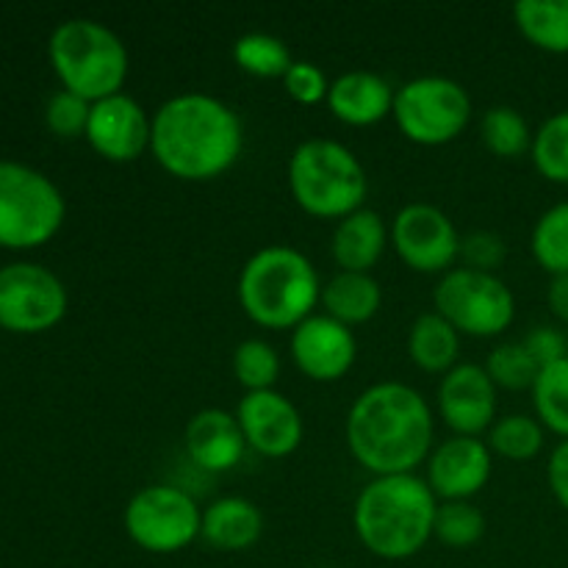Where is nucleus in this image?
Wrapping results in <instances>:
<instances>
[{"instance_id":"obj_1","label":"nucleus","mask_w":568,"mask_h":568,"mask_svg":"<svg viewBox=\"0 0 568 568\" xmlns=\"http://www.w3.org/2000/svg\"><path fill=\"white\" fill-rule=\"evenodd\" d=\"M436 436L433 408L408 383L383 381L364 388L347 410V449L372 477L414 475Z\"/></svg>"},{"instance_id":"obj_2","label":"nucleus","mask_w":568,"mask_h":568,"mask_svg":"<svg viewBox=\"0 0 568 568\" xmlns=\"http://www.w3.org/2000/svg\"><path fill=\"white\" fill-rule=\"evenodd\" d=\"M242 116L209 92H181L153 114L150 153L178 181H214L239 161Z\"/></svg>"},{"instance_id":"obj_3","label":"nucleus","mask_w":568,"mask_h":568,"mask_svg":"<svg viewBox=\"0 0 568 568\" xmlns=\"http://www.w3.org/2000/svg\"><path fill=\"white\" fill-rule=\"evenodd\" d=\"M436 510V494L416 471L372 477L355 499L353 525L375 558L408 560L433 538Z\"/></svg>"},{"instance_id":"obj_4","label":"nucleus","mask_w":568,"mask_h":568,"mask_svg":"<svg viewBox=\"0 0 568 568\" xmlns=\"http://www.w3.org/2000/svg\"><path fill=\"white\" fill-rule=\"evenodd\" d=\"M247 320L266 331H294L314 316L322 281L314 261L288 244H266L244 261L236 283Z\"/></svg>"},{"instance_id":"obj_5","label":"nucleus","mask_w":568,"mask_h":568,"mask_svg":"<svg viewBox=\"0 0 568 568\" xmlns=\"http://www.w3.org/2000/svg\"><path fill=\"white\" fill-rule=\"evenodd\" d=\"M48 55L61 89L89 103L120 94L131 72L125 42L92 17H72L55 26Z\"/></svg>"},{"instance_id":"obj_6","label":"nucleus","mask_w":568,"mask_h":568,"mask_svg":"<svg viewBox=\"0 0 568 568\" xmlns=\"http://www.w3.org/2000/svg\"><path fill=\"white\" fill-rule=\"evenodd\" d=\"M288 192L316 220H344L364 209L369 178L347 144L336 139H305L288 159Z\"/></svg>"},{"instance_id":"obj_7","label":"nucleus","mask_w":568,"mask_h":568,"mask_svg":"<svg viewBox=\"0 0 568 568\" xmlns=\"http://www.w3.org/2000/svg\"><path fill=\"white\" fill-rule=\"evenodd\" d=\"M64 220V194L44 172L0 159V247H42L61 231Z\"/></svg>"},{"instance_id":"obj_8","label":"nucleus","mask_w":568,"mask_h":568,"mask_svg":"<svg viewBox=\"0 0 568 568\" xmlns=\"http://www.w3.org/2000/svg\"><path fill=\"white\" fill-rule=\"evenodd\" d=\"M433 311L460 336L491 338L514 325L516 297L499 275L455 266L438 277L433 288Z\"/></svg>"},{"instance_id":"obj_9","label":"nucleus","mask_w":568,"mask_h":568,"mask_svg":"<svg viewBox=\"0 0 568 568\" xmlns=\"http://www.w3.org/2000/svg\"><path fill=\"white\" fill-rule=\"evenodd\" d=\"M392 116L408 142L442 148L466 131L471 120V98L455 78L419 75L397 89Z\"/></svg>"},{"instance_id":"obj_10","label":"nucleus","mask_w":568,"mask_h":568,"mask_svg":"<svg viewBox=\"0 0 568 568\" xmlns=\"http://www.w3.org/2000/svg\"><path fill=\"white\" fill-rule=\"evenodd\" d=\"M128 538L153 555H175L192 547L203 527V508L189 491L175 486H148L131 497L122 514Z\"/></svg>"},{"instance_id":"obj_11","label":"nucleus","mask_w":568,"mask_h":568,"mask_svg":"<svg viewBox=\"0 0 568 568\" xmlns=\"http://www.w3.org/2000/svg\"><path fill=\"white\" fill-rule=\"evenodd\" d=\"M67 286L48 266L17 261L0 270V327L9 333L53 331L67 316Z\"/></svg>"},{"instance_id":"obj_12","label":"nucleus","mask_w":568,"mask_h":568,"mask_svg":"<svg viewBox=\"0 0 568 568\" xmlns=\"http://www.w3.org/2000/svg\"><path fill=\"white\" fill-rule=\"evenodd\" d=\"M460 233L453 216L433 203H408L392 222V247L405 266L422 275H444L460 258Z\"/></svg>"},{"instance_id":"obj_13","label":"nucleus","mask_w":568,"mask_h":568,"mask_svg":"<svg viewBox=\"0 0 568 568\" xmlns=\"http://www.w3.org/2000/svg\"><path fill=\"white\" fill-rule=\"evenodd\" d=\"M425 466V483L438 503H471L491 480L494 455L483 438L453 436L430 449Z\"/></svg>"},{"instance_id":"obj_14","label":"nucleus","mask_w":568,"mask_h":568,"mask_svg":"<svg viewBox=\"0 0 568 568\" xmlns=\"http://www.w3.org/2000/svg\"><path fill=\"white\" fill-rule=\"evenodd\" d=\"M436 403L455 436L480 438L497 422V383L488 377L486 366L464 361L442 375Z\"/></svg>"},{"instance_id":"obj_15","label":"nucleus","mask_w":568,"mask_h":568,"mask_svg":"<svg viewBox=\"0 0 568 568\" xmlns=\"http://www.w3.org/2000/svg\"><path fill=\"white\" fill-rule=\"evenodd\" d=\"M153 116L139 100L120 92L92 103L87 125V142L100 159L111 164H131L150 150Z\"/></svg>"},{"instance_id":"obj_16","label":"nucleus","mask_w":568,"mask_h":568,"mask_svg":"<svg viewBox=\"0 0 568 568\" xmlns=\"http://www.w3.org/2000/svg\"><path fill=\"white\" fill-rule=\"evenodd\" d=\"M236 419L247 449L264 458H288L303 444V416L277 388L244 394L236 405Z\"/></svg>"},{"instance_id":"obj_17","label":"nucleus","mask_w":568,"mask_h":568,"mask_svg":"<svg viewBox=\"0 0 568 568\" xmlns=\"http://www.w3.org/2000/svg\"><path fill=\"white\" fill-rule=\"evenodd\" d=\"M292 361L305 377L316 383H336L347 375L358 358L353 327L327 314H314L292 331Z\"/></svg>"},{"instance_id":"obj_18","label":"nucleus","mask_w":568,"mask_h":568,"mask_svg":"<svg viewBox=\"0 0 568 568\" xmlns=\"http://www.w3.org/2000/svg\"><path fill=\"white\" fill-rule=\"evenodd\" d=\"M186 453L192 464L203 471H231L247 453V442L239 427L236 414H227L222 408H203L189 419Z\"/></svg>"},{"instance_id":"obj_19","label":"nucleus","mask_w":568,"mask_h":568,"mask_svg":"<svg viewBox=\"0 0 568 568\" xmlns=\"http://www.w3.org/2000/svg\"><path fill=\"white\" fill-rule=\"evenodd\" d=\"M394 94H397V89L377 72L349 70L333 78L325 103L331 114L342 120L344 125L366 128L392 114Z\"/></svg>"},{"instance_id":"obj_20","label":"nucleus","mask_w":568,"mask_h":568,"mask_svg":"<svg viewBox=\"0 0 568 568\" xmlns=\"http://www.w3.org/2000/svg\"><path fill=\"white\" fill-rule=\"evenodd\" d=\"M392 244V227L377 211L361 209L336 222L331 255L342 272H372Z\"/></svg>"},{"instance_id":"obj_21","label":"nucleus","mask_w":568,"mask_h":568,"mask_svg":"<svg viewBox=\"0 0 568 568\" xmlns=\"http://www.w3.org/2000/svg\"><path fill=\"white\" fill-rule=\"evenodd\" d=\"M264 536V514L244 497H220L203 508L200 538L220 552H244Z\"/></svg>"},{"instance_id":"obj_22","label":"nucleus","mask_w":568,"mask_h":568,"mask_svg":"<svg viewBox=\"0 0 568 568\" xmlns=\"http://www.w3.org/2000/svg\"><path fill=\"white\" fill-rule=\"evenodd\" d=\"M320 305L327 316L342 325L355 327L375 320L383 305L381 283L372 272H342L338 270L331 281L322 283Z\"/></svg>"},{"instance_id":"obj_23","label":"nucleus","mask_w":568,"mask_h":568,"mask_svg":"<svg viewBox=\"0 0 568 568\" xmlns=\"http://www.w3.org/2000/svg\"><path fill=\"white\" fill-rule=\"evenodd\" d=\"M408 355L414 366L427 375H447L458 366L460 333L436 311H427L414 320L408 331Z\"/></svg>"},{"instance_id":"obj_24","label":"nucleus","mask_w":568,"mask_h":568,"mask_svg":"<svg viewBox=\"0 0 568 568\" xmlns=\"http://www.w3.org/2000/svg\"><path fill=\"white\" fill-rule=\"evenodd\" d=\"M514 20L521 37L544 53H568V0H519Z\"/></svg>"},{"instance_id":"obj_25","label":"nucleus","mask_w":568,"mask_h":568,"mask_svg":"<svg viewBox=\"0 0 568 568\" xmlns=\"http://www.w3.org/2000/svg\"><path fill=\"white\" fill-rule=\"evenodd\" d=\"M486 444L491 455H499L505 460H532L544 449L547 430L536 416L527 414H508L499 416L486 433Z\"/></svg>"},{"instance_id":"obj_26","label":"nucleus","mask_w":568,"mask_h":568,"mask_svg":"<svg viewBox=\"0 0 568 568\" xmlns=\"http://www.w3.org/2000/svg\"><path fill=\"white\" fill-rule=\"evenodd\" d=\"M233 61L242 72L255 78H281L294 64L292 50L275 33L250 31L233 42Z\"/></svg>"},{"instance_id":"obj_27","label":"nucleus","mask_w":568,"mask_h":568,"mask_svg":"<svg viewBox=\"0 0 568 568\" xmlns=\"http://www.w3.org/2000/svg\"><path fill=\"white\" fill-rule=\"evenodd\" d=\"M532 405H536V419L544 430H552L560 442L568 438V358L555 361L538 372L532 383Z\"/></svg>"},{"instance_id":"obj_28","label":"nucleus","mask_w":568,"mask_h":568,"mask_svg":"<svg viewBox=\"0 0 568 568\" xmlns=\"http://www.w3.org/2000/svg\"><path fill=\"white\" fill-rule=\"evenodd\" d=\"M530 122L514 105H491L480 120V139L499 159H519L532 148Z\"/></svg>"},{"instance_id":"obj_29","label":"nucleus","mask_w":568,"mask_h":568,"mask_svg":"<svg viewBox=\"0 0 568 568\" xmlns=\"http://www.w3.org/2000/svg\"><path fill=\"white\" fill-rule=\"evenodd\" d=\"M532 258L549 275H568V200L538 216L530 233Z\"/></svg>"},{"instance_id":"obj_30","label":"nucleus","mask_w":568,"mask_h":568,"mask_svg":"<svg viewBox=\"0 0 568 568\" xmlns=\"http://www.w3.org/2000/svg\"><path fill=\"white\" fill-rule=\"evenodd\" d=\"M532 164L547 181L568 183V109L547 116L532 133Z\"/></svg>"},{"instance_id":"obj_31","label":"nucleus","mask_w":568,"mask_h":568,"mask_svg":"<svg viewBox=\"0 0 568 568\" xmlns=\"http://www.w3.org/2000/svg\"><path fill=\"white\" fill-rule=\"evenodd\" d=\"M233 377L247 394L275 388L281 377V355L264 338H244L233 349Z\"/></svg>"},{"instance_id":"obj_32","label":"nucleus","mask_w":568,"mask_h":568,"mask_svg":"<svg viewBox=\"0 0 568 568\" xmlns=\"http://www.w3.org/2000/svg\"><path fill=\"white\" fill-rule=\"evenodd\" d=\"M486 536V516L475 503H438L433 538L453 549L475 547Z\"/></svg>"},{"instance_id":"obj_33","label":"nucleus","mask_w":568,"mask_h":568,"mask_svg":"<svg viewBox=\"0 0 568 568\" xmlns=\"http://www.w3.org/2000/svg\"><path fill=\"white\" fill-rule=\"evenodd\" d=\"M486 372L497 388H508V392H525L532 388L541 366L525 347V342H503L488 353Z\"/></svg>"},{"instance_id":"obj_34","label":"nucleus","mask_w":568,"mask_h":568,"mask_svg":"<svg viewBox=\"0 0 568 568\" xmlns=\"http://www.w3.org/2000/svg\"><path fill=\"white\" fill-rule=\"evenodd\" d=\"M89 114H92L89 100L78 98V94L67 92V89H59L48 100V105H44V125L59 139H78L87 136Z\"/></svg>"},{"instance_id":"obj_35","label":"nucleus","mask_w":568,"mask_h":568,"mask_svg":"<svg viewBox=\"0 0 568 568\" xmlns=\"http://www.w3.org/2000/svg\"><path fill=\"white\" fill-rule=\"evenodd\" d=\"M505 258H508V244L497 231H471L460 239V261L469 270L497 275Z\"/></svg>"},{"instance_id":"obj_36","label":"nucleus","mask_w":568,"mask_h":568,"mask_svg":"<svg viewBox=\"0 0 568 568\" xmlns=\"http://www.w3.org/2000/svg\"><path fill=\"white\" fill-rule=\"evenodd\" d=\"M283 87H286L288 98L297 100V103L316 105L327 100L331 81H327L325 70L314 61H294L286 75H283Z\"/></svg>"},{"instance_id":"obj_37","label":"nucleus","mask_w":568,"mask_h":568,"mask_svg":"<svg viewBox=\"0 0 568 568\" xmlns=\"http://www.w3.org/2000/svg\"><path fill=\"white\" fill-rule=\"evenodd\" d=\"M521 342H525V347L530 349V355L536 358V364L541 366V369L544 366L555 364V361L568 358V338L566 333L555 325L532 327Z\"/></svg>"},{"instance_id":"obj_38","label":"nucleus","mask_w":568,"mask_h":568,"mask_svg":"<svg viewBox=\"0 0 568 568\" xmlns=\"http://www.w3.org/2000/svg\"><path fill=\"white\" fill-rule=\"evenodd\" d=\"M547 480L555 499L568 510V438L552 449L547 464Z\"/></svg>"},{"instance_id":"obj_39","label":"nucleus","mask_w":568,"mask_h":568,"mask_svg":"<svg viewBox=\"0 0 568 568\" xmlns=\"http://www.w3.org/2000/svg\"><path fill=\"white\" fill-rule=\"evenodd\" d=\"M547 303L549 311H552L560 322H568V275H555L552 281H549Z\"/></svg>"}]
</instances>
